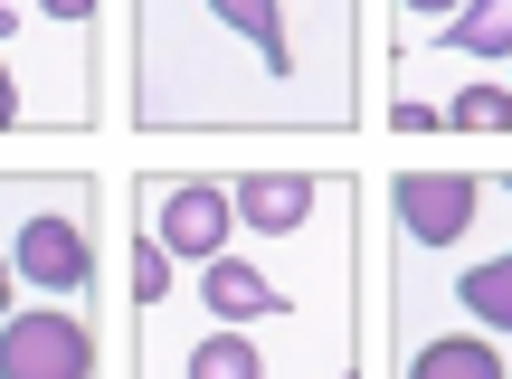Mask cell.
<instances>
[{
    "instance_id": "30bf717a",
    "label": "cell",
    "mask_w": 512,
    "mask_h": 379,
    "mask_svg": "<svg viewBox=\"0 0 512 379\" xmlns=\"http://www.w3.org/2000/svg\"><path fill=\"white\" fill-rule=\"evenodd\" d=\"M380 124L418 143V133H446V114H437V95H427V86H408V76H389V105H380Z\"/></svg>"
},
{
    "instance_id": "7a4b0ae2",
    "label": "cell",
    "mask_w": 512,
    "mask_h": 379,
    "mask_svg": "<svg viewBox=\"0 0 512 379\" xmlns=\"http://www.w3.org/2000/svg\"><path fill=\"white\" fill-rule=\"evenodd\" d=\"M0 256H10V294L105 313V181L10 162V181H0Z\"/></svg>"
},
{
    "instance_id": "ba28073f",
    "label": "cell",
    "mask_w": 512,
    "mask_h": 379,
    "mask_svg": "<svg viewBox=\"0 0 512 379\" xmlns=\"http://www.w3.org/2000/svg\"><path fill=\"white\" fill-rule=\"evenodd\" d=\"M437 48L465 57V67H512V0H475V10L437 38Z\"/></svg>"
},
{
    "instance_id": "277c9868",
    "label": "cell",
    "mask_w": 512,
    "mask_h": 379,
    "mask_svg": "<svg viewBox=\"0 0 512 379\" xmlns=\"http://www.w3.org/2000/svg\"><path fill=\"white\" fill-rule=\"evenodd\" d=\"M494 218H503V171L399 162L380 181V237H399V247H418V256H465Z\"/></svg>"
},
{
    "instance_id": "52a82bcc",
    "label": "cell",
    "mask_w": 512,
    "mask_h": 379,
    "mask_svg": "<svg viewBox=\"0 0 512 379\" xmlns=\"http://www.w3.org/2000/svg\"><path fill=\"white\" fill-rule=\"evenodd\" d=\"M0 379H105V313L10 294L0 304Z\"/></svg>"
},
{
    "instance_id": "9c48e42d",
    "label": "cell",
    "mask_w": 512,
    "mask_h": 379,
    "mask_svg": "<svg viewBox=\"0 0 512 379\" xmlns=\"http://www.w3.org/2000/svg\"><path fill=\"white\" fill-rule=\"evenodd\" d=\"M475 10V0H380V19H389V48H437L456 19Z\"/></svg>"
},
{
    "instance_id": "8992f818",
    "label": "cell",
    "mask_w": 512,
    "mask_h": 379,
    "mask_svg": "<svg viewBox=\"0 0 512 379\" xmlns=\"http://www.w3.org/2000/svg\"><path fill=\"white\" fill-rule=\"evenodd\" d=\"M124 218H133V228H152L181 266H209V256H228L247 237L238 181H228V171H143Z\"/></svg>"
},
{
    "instance_id": "3957f363",
    "label": "cell",
    "mask_w": 512,
    "mask_h": 379,
    "mask_svg": "<svg viewBox=\"0 0 512 379\" xmlns=\"http://www.w3.org/2000/svg\"><path fill=\"white\" fill-rule=\"evenodd\" d=\"M0 124L10 133H95L105 114V29H57L29 0H0Z\"/></svg>"
},
{
    "instance_id": "8fae6325",
    "label": "cell",
    "mask_w": 512,
    "mask_h": 379,
    "mask_svg": "<svg viewBox=\"0 0 512 379\" xmlns=\"http://www.w3.org/2000/svg\"><path fill=\"white\" fill-rule=\"evenodd\" d=\"M38 19H57V29H95V10H105V0H29Z\"/></svg>"
},
{
    "instance_id": "6da1fadb",
    "label": "cell",
    "mask_w": 512,
    "mask_h": 379,
    "mask_svg": "<svg viewBox=\"0 0 512 379\" xmlns=\"http://www.w3.org/2000/svg\"><path fill=\"white\" fill-rule=\"evenodd\" d=\"M133 133H332L361 114V0H124Z\"/></svg>"
},
{
    "instance_id": "5b68a950",
    "label": "cell",
    "mask_w": 512,
    "mask_h": 379,
    "mask_svg": "<svg viewBox=\"0 0 512 379\" xmlns=\"http://www.w3.org/2000/svg\"><path fill=\"white\" fill-rule=\"evenodd\" d=\"M380 313H389V370L380 379H512V342H494L465 313H446L418 275H389Z\"/></svg>"
}]
</instances>
